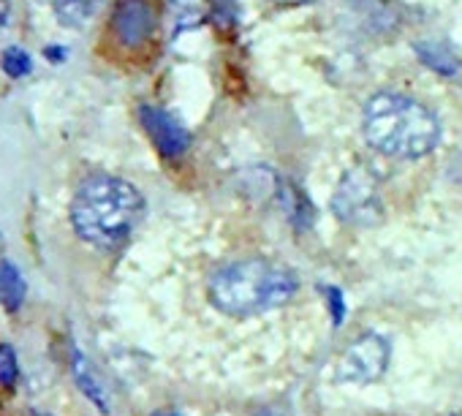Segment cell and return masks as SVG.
I'll use <instances>...</instances> for the list:
<instances>
[{"mask_svg": "<svg viewBox=\"0 0 462 416\" xmlns=\"http://www.w3.org/2000/svg\"><path fill=\"white\" fill-rule=\"evenodd\" d=\"M71 229L98 251H115L144 218V196L139 188L115 174H90L79 182L71 207Z\"/></svg>", "mask_w": 462, "mask_h": 416, "instance_id": "cell-1", "label": "cell"}, {"mask_svg": "<svg viewBox=\"0 0 462 416\" xmlns=\"http://www.w3.org/2000/svg\"><path fill=\"white\" fill-rule=\"evenodd\" d=\"M362 131L375 153L400 161L430 155L443 136L438 115L402 93L370 96L362 112Z\"/></svg>", "mask_w": 462, "mask_h": 416, "instance_id": "cell-2", "label": "cell"}, {"mask_svg": "<svg viewBox=\"0 0 462 416\" xmlns=\"http://www.w3.org/2000/svg\"><path fill=\"white\" fill-rule=\"evenodd\" d=\"M300 289L297 275L267 259H243L220 267L209 278V302L235 319L262 316L286 305Z\"/></svg>", "mask_w": 462, "mask_h": 416, "instance_id": "cell-3", "label": "cell"}, {"mask_svg": "<svg viewBox=\"0 0 462 416\" xmlns=\"http://www.w3.org/2000/svg\"><path fill=\"white\" fill-rule=\"evenodd\" d=\"M332 210L335 216L348 226H373L383 216V201L378 177L365 169L354 166L343 174L337 182V190L332 196Z\"/></svg>", "mask_w": 462, "mask_h": 416, "instance_id": "cell-4", "label": "cell"}, {"mask_svg": "<svg viewBox=\"0 0 462 416\" xmlns=\"http://www.w3.org/2000/svg\"><path fill=\"white\" fill-rule=\"evenodd\" d=\"M389 343L378 332L359 335L337 359V381L343 384H373L389 367Z\"/></svg>", "mask_w": 462, "mask_h": 416, "instance_id": "cell-5", "label": "cell"}, {"mask_svg": "<svg viewBox=\"0 0 462 416\" xmlns=\"http://www.w3.org/2000/svg\"><path fill=\"white\" fill-rule=\"evenodd\" d=\"M112 36L125 50H142L150 44L158 28V14L150 0H117L109 20Z\"/></svg>", "mask_w": 462, "mask_h": 416, "instance_id": "cell-6", "label": "cell"}, {"mask_svg": "<svg viewBox=\"0 0 462 416\" xmlns=\"http://www.w3.org/2000/svg\"><path fill=\"white\" fill-rule=\"evenodd\" d=\"M139 120L142 128L147 131L150 142L163 158H182L190 147V131L166 109L144 104L139 106Z\"/></svg>", "mask_w": 462, "mask_h": 416, "instance_id": "cell-7", "label": "cell"}, {"mask_svg": "<svg viewBox=\"0 0 462 416\" xmlns=\"http://www.w3.org/2000/svg\"><path fill=\"white\" fill-rule=\"evenodd\" d=\"M69 362H71V373H74V381H77V386L82 389V394H85L101 413H109V394H106V386H104L101 375L96 373L93 362H90L77 346H71Z\"/></svg>", "mask_w": 462, "mask_h": 416, "instance_id": "cell-8", "label": "cell"}, {"mask_svg": "<svg viewBox=\"0 0 462 416\" xmlns=\"http://www.w3.org/2000/svg\"><path fill=\"white\" fill-rule=\"evenodd\" d=\"M413 52H416V58H419L430 71H435V74H440V77H454V74H459V69H462V60H459V55L454 52V47H451L448 42H440V39H421V42L413 44Z\"/></svg>", "mask_w": 462, "mask_h": 416, "instance_id": "cell-9", "label": "cell"}, {"mask_svg": "<svg viewBox=\"0 0 462 416\" xmlns=\"http://www.w3.org/2000/svg\"><path fill=\"white\" fill-rule=\"evenodd\" d=\"M28 297V281L23 278L20 267L0 259V308L6 313H17Z\"/></svg>", "mask_w": 462, "mask_h": 416, "instance_id": "cell-10", "label": "cell"}, {"mask_svg": "<svg viewBox=\"0 0 462 416\" xmlns=\"http://www.w3.org/2000/svg\"><path fill=\"white\" fill-rule=\"evenodd\" d=\"M47 4H50V9H52V14L58 17L60 25L82 28L93 17L98 0H47Z\"/></svg>", "mask_w": 462, "mask_h": 416, "instance_id": "cell-11", "label": "cell"}, {"mask_svg": "<svg viewBox=\"0 0 462 416\" xmlns=\"http://www.w3.org/2000/svg\"><path fill=\"white\" fill-rule=\"evenodd\" d=\"M0 66H4L6 77L12 79H23L31 74L33 69V58L23 50V47H6L4 55H0Z\"/></svg>", "mask_w": 462, "mask_h": 416, "instance_id": "cell-12", "label": "cell"}, {"mask_svg": "<svg viewBox=\"0 0 462 416\" xmlns=\"http://www.w3.org/2000/svg\"><path fill=\"white\" fill-rule=\"evenodd\" d=\"M20 378V356L12 343H0V386L14 389Z\"/></svg>", "mask_w": 462, "mask_h": 416, "instance_id": "cell-13", "label": "cell"}, {"mask_svg": "<svg viewBox=\"0 0 462 416\" xmlns=\"http://www.w3.org/2000/svg\"><path fill=\"white\" fill-rule=\"evenodd\" d=\"M324 291H327V305L332 308V321H335V327H340V324H343V316H346L343 294H340L335 286H329V289H324Z\"/></svg>", "mask_w": 462, "mask_h": 416, "instance_id": "cell-14", "label": "cell"}, {"mask_svg": "<svg viewBox=\"0 0 462 416\" xmlns=\"http://www.w3.org/2000/svg\"><path fill=\"white\" fill-rule=\"evenodd\" d=\"M44 55L50 58V63H63L69 52H66V47H47Z\"/></svg>", "mask_w": 462, "mask_h": 416, "instance_id": "cell-15", "label": "cell"}, {"mask_svg": "<svg viewBox=\"0 0 462 416\" xmlns=\"http://www.w3.org/2000/svg\"><path fill=\"white\" fill-rule=\"evenodd\" d=\"M275 6H283V9H297V6H310V4H319V0H273Z\"/></svg>", "mask_w": 462, "mask_h": 416, "instance_id": "cell-16", "label": "cell"}, {"mask_svg": "<svg viewBox=\"0 0 462 416\" xmlns=\"http://www.w3.org/2000/svg\"><path fill=\"white\" fill-rule=\"evenodd\" d=\"M12 17V4L9 0H0V28H4Z\"/></svg>", "mask_w": 462, "mask_h": 416, "instance_id": "cell-17", "label": "cell"}, {"mask_svg": "<svg viewBox=\"0 0 462 416\" xmlns=\"http://www.w3.org/2000/svg\"><path fill=\"white\" fill-rule=\"evenodd\" d=\"M152 416H177L174 411H158V413H152Z\"/></svg>", "mask_w": 462, "mask_h": 416, "instance_id": "cell-18", "label": "cell"}, {"mask_svg": "<svg viewBox=\"0 0 462 416\" xmlns=\"http://www.w3.org/2000/svg\"><path fill=\"white\" fill-rule=\"evenodd\" d=\"M259 416H278V413H273V411H262Z\"/></svg>", "mask_w": 462, "mask_h": 416, "instance_id": "cell-19", "label": "cell"}, {"mask_svg": "<svg viewBox=\"0 0 462 416\" xmlns=\"http://www.w3.org/2000/svg\"><path fill=\"white\" fill-rule=\"evenodd\" d=\"M31 416H50V413H31Z\"/></svg>", "mask_w": 462, "mask_h": 416, "instance_id": "cell-20", "label": "cell"}, {"mask_svg": "<svg viewBox=\"0 0 462 416\" xmlns=\"http://www.w3.org/2000/svg\"><path fill=\"white\" fill-rule=\"evenodd\" d=\"M0 251H4V237H0Z\"/></svg>", "mask_w": 462, "mask_h": 416, "instance_id": "cell-21", "label": "cell"}]
</instances>
